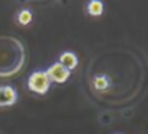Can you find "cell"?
<instances>
[{
    "label": "cell",
    "instance_id": "2",
    "mask_svg": "<svg viewBox=\"0 0 148 134\" xmlns=\"http://www.w3.org/2000/svg\"><path fill=\"white\" fill-rule=\"evenodd\" d=\"M45 73L48 75L51 83H52V82H54V83H65V82L68 80L70 75H71V72L67 70L65 67H64L62 64H60L58 61L54 63V64H51L48 69H47Z\"/></svg>",
    "mask_w": 148,
    "mask_h": 134
},
{
    "label": "cell",
    "instance_id": "3",
    "mask_svg": "<svg viewBox=\"0 0 148 134\" xmlns=\"http://www.w3.org/2000/svg\"><path fill=\"white\" fill-rule=\"evenodd\" d=\"M18 102V90L10 85H0V106H12Z\"/></svg>",
    "mask_w": 148,
    "mask_h": 134
},
{
    "label": "cell",
    "instance_id": "1",
    "mask_svg": "<svg viewBox=\"0 0 148 134\" xmlns=\"http://www.w3.org/2000/svg\"><path fill=\"white\" fill-rule=\"evenodd\" d=\"M51 88V80L48 75L42 70L34 72L28 77V89L36 95H45Z\"/></svg>",
    "mask_w": 148,
    "mask_h": 134
},
{
    "label": "cell",
    "instance_id": "7",
    "mask_svg": "<svg viewBox=\"0 0 148 134\" xmlns=\"http://www.w3.org/2000/svg\"><path fill=\"white\" fill-rule=\"evenodd\" d=\"M93 86H95V89H97V90H106V89L110 86V79H109L106 75H99V76L95 77Z\"/></svg>",
    "mask_w": 148,
    "mask_h": 134
},
{
    "label": "cell",
    "instance_id": "5",
    "mask_svg": "<svg viewBox=\"0 0 148 134\" xmlns=\"http://www.w3.org/2000/svg\"><path fill=\"white\" fill-rule=\"evenodd\" d=\"M103 2H100V0H92V2L87 3V13L90 16H100L103 13Z\"/></svg>",
    "mask_w": 148,
    "mask_h": 134
},
{
    "label": "cell",
    "instance_id": "6",
    "mask_svg": "<svg viewBox=\"0 0 148 134\" xmlns=\"http://www.w3.org/2000/svg\"><path fill=\"white\" fill-rule=\"evenodd\" d=\"M32 19H34V15H32V12H31L29 9H22V10L18 12L16 21H18L19 25L26 26V25H29V23L32 22Z\"/></svg>",
    "mask_w": 148,
    "mask_h": 134
},
{
    "label": "cell",
    "instance_id": "4",
    "mask_svg": "<svg viewBox=\"0 0 148 134\" xmlns=\"http://www.w3.org/2000/svg\"><path fill=\"white\" fill-rule=\"evenodd\" d=\"M58 63L62 64L67 70L71 72V70H74L79 66V57L74 52H71V51H64V52H61V55L58 58Z\"/></svg>",
    "mask_w": 148,
    "mask_h": 134
}]
</instances>
